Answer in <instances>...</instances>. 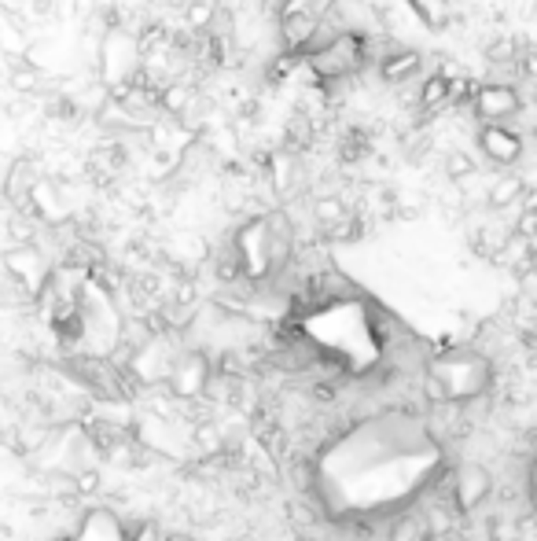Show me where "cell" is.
I'll return each mask as SVG.
<instances>
[{
  "instance_id": "cell-1",
  "label": "cell",
  "mask_w": 537,
  "mask_h": 541,
  "mask_svg": "<svg viewBox=\"0 0 537 541\" xmlns=\"http://www.w3.org/2000/svg\"><path fill=\"white\" fill-rule=\"evenodd\" d=\"M471 114L479 118V126L482 122H501V126H511L516 129V118L523 114L526 100H523V92L519 85H511V82H482L471 96Z\"/></svg>"
},
{
  "instance_id": "cell-2",
  "label": "cell",
  "mask_w": 537,
  "mask_h": 541,
  "mask_svg": "<svg viewBox=\"0 0 537 541\" xmlns=\"http://www.w3.org/2000/svg\"><path fill=\"white\" fill-rule=\"evenodd\" d=\"M479 152L486 155V162H494L501 169L508 166H516L523 155H526V140L519 129H511V126H501V122H482L479 126Z\"/></svg>"
},
{
  "instance_id": "cell-3",
  "label": "cell",
  "mask_w": 537,
  "mask_h": 541,
  "mask_svg": "<svg viewBox=\"0 0 537 541\" xmlns=\"http://www.w3.org/2000/svg\"><path fill=\"white\" fill-rule=\"evenodd\" d=\"M494 490V475L482 468V464H463V468L453 475V494H456V508L468 515L475 512Z\"/></svg>"
},
{
  "instance_id": "cell-4",
  "label": "cell",
  "mask_w": 537,
  "mask_h": 541,
  "mask_svg": "<svg viewBox=\"0 0 537 541\" xmlns=\"http://www.w3.org/2000/svg\"><path fill=\"white\" fill-rule=\"evenodd\" d=\"M530 181L519 177V174H504L497 181L486 184V207L490 210H511V207H519L523 203V195H526Z\"/></svg>"
},
{
  "instance_id": "cell-5",
  "label": "cell",
  "mask_w": 537,
  "mask_h": 541,
  "mask_svg": "<svg viewBox=\"0 0 537 541\" xmlns=\"http://www.w3.org/2000/svg\"><path fill=\"white\" fill-rule=\"evenodd\" d=\"M442 174H446V181L463 184V181H471L479 174V166H475L471 152H463V147H449V152L442 155Z\"/></svg>"
},
{
  "instance_id": "cell-6",
  "label": "cell",
  "mask_w": 537,
  "mask_h": 541,
  "mask_svg": "<svg viewBox=\"0 0 537 541\" xmlns=\"http://www.w3.org/2000/svg\"><path fill=\"white\" fill-rule=\"evenodd\" d=\"M427 537H431V530L420 512H405L390 523V541H427Z\"/></svg>"
},
{
  "instance_id": "cell-7",
  "label": "cell",
  "mask_w": 537,
  "mask_h": 541,
  "mask_svg": "<svg viewBox=\"0 0 537 541\" xmlns=\"http://www.w3.org/2000/svg\"><path fill=\"white\" fill-rule=\"evenodd\" d=\"M96 486H100V475L96 472H78V490L82 494H96Z\"/></svg>"
},
{
  "instance_id": "cell-8",
  "label": "cell",
  "mask_w": 537,
  "mask_h": 541,
  "mask_svg": "<svg viewBox=\"0 0 537 541\" xmlns=\"http://www.w3.org/2000/svg\"><path fill=\"white\" fill-rule=\"evenodd\" d=\"M129 541H162V537H159V530H155L152 523H140L136 537H129Z\"/></svg>"
}]
</instances>
